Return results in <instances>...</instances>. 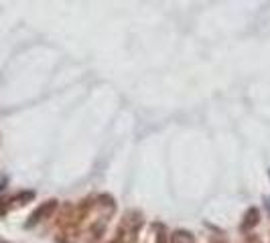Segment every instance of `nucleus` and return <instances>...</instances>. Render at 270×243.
Listing matches in <instances>:
<instances>
[{
  "label": "nucleus",
  "mask_w": 270,
  "mask_h": 243,
  "mask_svg": "<svg viewBox=\"0 0 270 243\" xmlns=\"http://www.w3.org/2000/svg\"><path fill=\"white\" fill-rule=\"evenodd\" d=\"M55 211H57V201H47V203L39 205V207L33 211V215L28 217V221H26V227L31 229V227H35V225H39V223L47 221V219L53 215Z\"/></svg>",
  "instance_id": "nucleus-1"
},
{
  "label": "nucleus",
  "mask_w": 270,
  "mask_h": 243,
  "mask_svg": "<svg viewBox=\"0 0 270 243\" xmlns=\"http://www.w3.org/2000/svg\"><path fill=\"white\" fill-rule=\"evenodd\" d=\"M212 243H226V241H224V239H214Z\"/></svg>",
  "instance_id": "nucleus-7"
},
{
  "label": "nucleus",
  "mask_w": 270,
  "mask_h": 243,
  "mask_svg": "<svg viewBox=\"0 0 270 243\" xmlns=\"http://www.w3.org/2000/svg\"><path fill=\"white\" fill-rule=\"evenodd\" d=\"M258 221H260V211H258L256 207H250V209L246 211L242 223H240V229H242V231H252V229L258 225Z\"/></svg>",
  "instance_id": "nucleus-2"
},
{
  "label": "nucleus",
  "mask_w": 270,
  "mask_h": 243,
  "mask_svg": "<svg viewBox=\"0 0 270 243\" xmlns=\"http://www.w3.org/2000/svg\"><path fill=\"white\" fill-rule=\"evenodd\" d=\"M171 243H193V235L187 231H175L171 233Z\"/></svg>",
  "instance_id": "nucleus-3"
},
{
  "label": "nucleus",
  "mask_w": 270,
  "mask_h": 243,
  "mask_svg": "<svg viewBox=\"0 0 270 243\" xmlns=\"http://www.w3.org/2000/svg\"><path fill=\"white\" fill-rule=\"evenodd\" d=\"M266 207H268V211H270V197H266Z\"/></svg>",
  "instance_id": "nucleus-6"
},
{
  "label": "nucleus",
  "mask_w": 270,
  "mask_h": 243,
  "mask_svg": "<svg viewBox=\"0 0 270 243\" xmlns=\"http://www.w3.org/2000/svg\"><path fill=\"white\" fill-rule=\"evenodd\" d=\"M31 199H33V193H22V195H18V197L12 199V205L18 207V205H24L26 201H31Z\"/></svg>",
  "instance_id": "nucleus-5"
},
{
  "label": "nucleus",
  "mask_w": 270,
  "mask_h": 243,
  "mask_svg": "<svg viewBox=\"0 0 270 243\" xmlns=\"http://www.w3.org/2000/svg\"><path fill=\"white\" fill-rule=\"evenodd\" d=\"M98 205L102 207V211H104V213H108V215H112L114 209H116L114 199H112V197H108V195H102V197L98 199Z\"/></svg>",
  "instance_id": "nucleus-4"
}]
</instances>
